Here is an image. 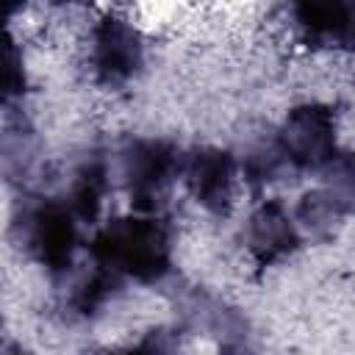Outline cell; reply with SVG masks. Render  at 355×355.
I'll list each match as a JSON object with an SVG mask.
<instances>
[{"mask_svg":"<svg viewBox=\"0 0 355 355\" xmlns=\"http://www.w3.org/2000/svg\"><path fill=\"white\" fill-rule=\"evenodd\" d=\"M89 258L119 283H158L172 269V230L158 214L116 216L92 236Z\"/></svg>","mask_w":355,"mask_h":355,"instance_id":"cell-1","label":"cell"},{"mask_svg":"<svg viewBox=\"0 0 355 355\" xmlns=\"http://www.w3.org/2000/svg\"><path fill=\"white\" fill-rule=\"evenodd\" d=\"M17 244L50 275L69 272L80 244V219L64 197H31L14 216Z\"/></svg>","mask_w":355,"mask_h":355,"instance_id":"cell-2","label":"cell"},{"mask_svg":"<svg viewBox=\"0 0 355 355\" xmlns=\"http://www.w3.org/2000/svg\"><path fill=\"white\" fill-rule=\"evenodd\" d=\"M180 169L183 153L169 139L133 136L119 147V178L139 214H158Z\"/></svg>","mask_w":355,"mask_h":355,"instance_id":"cell-3","label":"cell"},{"mask_svg":"<svg viewBox=\"0 0 355 355\" xmlns=\"http://www.w3.org/2000/svg\"><path fill=\"white\" fill-rule=\"evenodd\" d=\"M336 111L327 103H300L280 122L275 139L288 166L302 172L324 169L338 155Z\"/></svg>","mask_w":355,"mask_h":355,"instance_id":"cell-4","label":"cell"},{"mask_svg":"<svg viewBox=\"0 0 355 355\" xmlns=\"http://www.w3.org/2000/svg\"><path fill=\"white\" fill-rule=\"evenodd\" d=\"M89 61L97 83L103 86H125L144 67V39L133 22L116 14H105L92 28Z\"/></svg>","mask_w":355,"mask_h":355,"instance_id":"cell-5","label":"cell"},{"mask_svg":"<svg viewBox=\"0 0 355 355\" xmlns=\"http://www.w3.org/2000/svg\"><path fill=\"white\" fill-rule=\"evenodd\" d=\"M239 161L222 147H194L183 153L180 178L186 180L191 197L211 214H227L233 202Z\"/></svg>","mask_w":355,"mask_h":355,"instance_id":"cell-6","label":"cell"},{"mask_svg":"<svg viewBox=\"0 0 355 355\" xmlns=\"http://www.w3.org/2000/svg\"><path fill=\"white\" fill-rule=\"evenodd\" d=\"M291 17L308 47L355 53V0H302Z\"/></svg>","mask_w":355,"mask_h":355,"instance_id":"cell-7","label":"cell"},{"mask_svg":"<svg viewBox=\"0 0 355 355\" xmlns=\"http://www.w3.org/2000/svg\"><path fill=\"white\" fill-rule=\"evenodd\" d=\"M300 225L277 200H263L244 225V244L258 266H272L300 250Z\"/></svg>","mask_w":355,"mask_h":355,"instance_id":"cell-8","label":"cell"},{"mask_svg":"<svg viewBox=\"0 0 355 355\" xmlns=\"http://www.w3.org/2000/svg\"><path fill=\"white\" fill-rule=\"evenodd\" d=\"M111 189V178H108V158L97 150L86 153L78 166L72 169L69 186H67V205L75 211V216L80 219V225H92L100 216L103 200Z\"/></svg>","mask_w":355,"mask_h":355,"instance_id":"cell-9","label":"cell"},{"mask_svg":"<svg viewBox=\"0 0 355 355\" xmlns=\"http://www.w3.org/2000/svg\"><path fill=\"white\" fill-rule=\"evenodd\" d=\"M341 219H344V211L333 202V197L324 189L308 191L297 205V225L322 241L330 239L341 227Z\"/></svg>","mask_w":355,"mask_h":355,"instance_id":"cell-10","label":"cell"},{"mask_svg":"<svg viewBox=\"0 0 355 355\" xmlns=\"http://www.w3.org/2000/svg\"><path fill=\"white\" fill-rule=\"evenodd\" d=\"M324 191L333 197V202L344 211V216L355 214V150L338 153L324 169Z\"/></svg>","mask_w":355,"mask_h":355,"instance_id":"cell-11","label":"cell"},{"mask_svg":"<svg viewBox=\"0 0 355 355\" xmlns=\"http://www.w3.org/2000/svg\"><path fill=\"white\" fill-rule=\"evenodd\" d=\"M286 166L288 164L277 147V139L272 136V139H263L255 147H250V153L244 155L241 172L252 186H263V183H272Z\"/></svg>","mask_w":355,"mask_h":355,"instance_id":"cell-12","label":"cell"},{"mask_svg":"<svg viewBox=\"0 0 355 355\" xmlns=\"http://www.w3.org/2000/svg\"><path fill=\"white\" fill-rule=\"evenodd\" d=\"M108 355H178V338L172 330L158 327V330H150L139 344L125 347L119 352H108Z\"/></svg>","mask_w":355,"mask_h":355,"instance_id":"cell-13","label":"cell"},{"mask_svg":"<svg viewBox=\"0 0 355 355\" xmlns=\"http://www.w3.org/2000/svg\"><path fill=\"white\" fill-rule=\"evenodd\" d=\"M6 75H3V94H6V105H11L14 97H19L25 92V64H22V53L17 50L14 39L6 42Z\"/></svg>","mask_w":355,"mask_h":355,"instance_id":"cell-14","label":"cell"},{"mask_svg":"<svg viewBox=\"0 0 355 355\" xmlns=\"http://www.w3.org/2000/svg\"><path fill=\"white\" fill-rule=\"evenodd\" d=\"M8 355H28V352H22L19 347H8Z\"/></svg>","mask_w":355,"mask_h":355,"instance_id":"cell-15","label":"cell"}]
</instances>
